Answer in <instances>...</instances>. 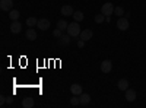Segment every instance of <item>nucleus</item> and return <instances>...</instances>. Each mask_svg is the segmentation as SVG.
<instances>
[{
	"label": "nucleus",
	"mask_w": 146,
	"mask_h": 108,
	"mask_svg": "<svg viewBox=\"0 0 146 108\" xmlns=\"http://www.w3.org/2000/svg\"><path fill=\"white\" fill-rule=\"evenodd\" d=\"M67 27H69V23H67V21H64V19H60V21L57 22V28L62 29L63 32L67 31Z\"/></svg>",
	"instance_id": "nucleus-16"
},
{
	"label": "nucleus",
	"mask_w": 146,
	"mask_h": 108,
	"mask_svg": "<svg viewBox=\"0 0 146 108\" xmlns=\"http://www.w3.org/2000/svg\"><path fill=\"white\" fill-rule=\"evenodd\" d=\"M114 15H115V16H123V15H124V9L121 7V6L114 7Z\"/></svg>",
	"instance_id": "nucleus-21"
},
{
	"label": "nucleus",
	"mask_w": 146,
	"mask_h": 108,
	"mask_svg": "<svg viewBox=\"0 0 146 108\" xmlns=\"http://www.w3.org/2000/svg\"><path fill=\"white\" fill-rule=\"evenodd\" d=\"M70 35L67 34V35H62V37H60V44H62V45H66V44H69L70 42Z\"/></svg>",
	"instance_id": "nucleus-20"
},
{
	"label": "nucleus",
	"mask_w": 146,
	"mask_h": 108,
	"mask_svg": "<svg viewBox=\"0 0 146 108\" xmlns=\"http://www.w3.org/2000/svg\"><path fill=\"white\" fill-rule=\"evenodd\" d=\"M53 35H54V37H56V38H60V37H62V35H63V31L57 28V29H54V32H53Z\"/></svg>",
	"instance_id": "nucleus-24"
},
{
	"label": "nucleus",
	"mask_w": 146,
	"mask_h": 108,
	"mask_svg": "<svg viewBox=\"0 0 146 108\" xmlns=\"http://www.w3.org/2000/svg\"><path fill=\"white\" fill-rule=\"evenodd\" d=\"M85 42H86V41H83V40H80V41H78V47H79V48H82V47L85 45Z\"/></svg>",
	"instance_id": "nucleus-25"
},
{
	"label": "nucleus",
	"mask_w": 146,
	"mask_h": 108,
	"mask_svg": "<svg viewBox=\"0 0 146 108\" xmlns=\"http://www.w3.org/2000/svg\"><path fill=\"white\" fill-rule=\"evenodd\" d=\"M22 107L23 108H32L34 107V98L29 97V95H27V97L23 98V101H22Z\"/></svg>",
	"instance_id": "nucleus-11"
},
{
	"label": "nucleus",
	"mask_w": 146,
	"mask_h": 108,
	"mask_svg": "<svg viewBox=\"0 0 146 108\" xmlns=\"http://www.w3.org/2000/svg\"><path fill=\"white\" fill-rule=\"evenodd\" d=\"M21 29H22V23H21L19 21H12V23H10V31L13 32V34H19Z\"/></svg>",
	"instance_id": "nucleus-6"
},
{
	"label": "nucleus",
	"mask_w": 146,
	"mask_h": 108,
	"mask_svg": "<svg viewBox=\"0 0 146 108\" xmlns=\"http://www.w3.org/2000/svg\"><path fill=\"white\" fill-rule=\"evenodd\" d=\"M0 9L5 12H10L13 9V2L12 0H0Z\"/></svg>",
	"instance_id": "nucleus-4"
},
{
	"label": "nucleus",
	"mask_w": 146,
	"mask_h": 108,
	"mask_svg": "<svg viewBox=\"0 0 146 108\" xmlns=\"http://www.w3.org/2000/svg\"><path fill=\"white\" fill-rule=\"evenodd\" d=\"M79 98H80V105H88L89 102H91V97H89V95L88 93H80L79 95Z\"/></svg>",
	"instance_id": "nucleus-15"
},
{
	"label": "nucleus",
	"mask_w": 146,
	"mask_h": 108,
	"mask_svg": "<svg viewBox=\"0 0 146 108\" xmlns=\"http://www.w3.org/2000/svg\"><path fill=\"white\" fill-rule=\"evenodd\" d=\"M19 16H21V13H19V10H16V9H12V10L9 12V18H10L12 21H18Z\"/></svg>",
	"instance_id": "nucleus-17"
},
{
	"label": "nucleus",
	"mask_w": 146,
	"mask_h": 108,
	"mask_svg": "<svg viewBox=\"0 0 146 108\" xmlns=\"http://www.w3.org/2000/svg\"><path fill=\"white\" fill-rule=\"evenodd\" d=\"M36 27H38L41 31H47L48 28H50V21H48V19H38Z\"/></svg>",
	"instance_id": "nucleus-9"
},
{
	"label": "nucleus",
	"mask_w": 146,
	"mask_h": 108,
	"mask_svg": "<svg viewBox=\"0 0 146 108\" xmlns=\"http://www.w3.org/2000/svg\"><path fill=\"white\" fill-rule=\"evenodd\" d=\"M83 18H85V16H83V13H82L80 10H76L75 13H73V19H75L76 22H82Z\"/></svg>",
	"instance_id": "nucleus-19"
},
{
	"label": "nucleus",
	"mask_w": 146,
	"mask_h": 108,
	"mask_svg": "<svg viewBox=\"0 0 146 108\" xmlns=\"http://www.w3.org/2000/svg\"><path fill=\"white\" fill-rule=\"evenodd\" d=\"M80 104V98H79V95H75L73 98H70V105H79Z\"/></svg>",
	"instance_id": "nucleus-22"
},
{
	"label": "nucleus",
	"mask_w": 146,
	"mask_h": 108,
	"mask_svg": "<svg viewBox=\"0 0 146 108\" xmlns=\"http://www.w3.org/2000/svg\"><path fill=\"white\" fill-rule=\"evenodd\" d=\"M70 92L73 95H80L83 91H82V86L79 85V83H73V85L70 86Z\"/></svg>",
	"instance_id": "nucleus-13"
},
{
	"label": "nucleus",
	"mask_w": 146,
	"mask_h": 108,
	"mask_svg": "<svg viewBox=\"0 0 146 108\" xmlns=\"http://www.w3.org/2000/svg\"><path fill=\"white\" fill-rule=\"evenodd\" d=\"M25 37H27V40H29V41H35V40H36V32H35V29H34V28H28L27 32H25Z\"/></svg>",
	"instance_id": "nucleus-12"
},
{
	"label": "nucleus",
	"mask_w": 146,
	"mask_h": 108,
	"mask_svg": "<svg viewBox=\"0 0 146 108\" xmlns=\"http://www.w3.org/2000/svg\"><path fill=\"white\" fill-rule=\"evenodd\" d=\"M60 12H62L63 16H73V13H75V10H73V7L70 5H64Z\"/></svg>",
	"instance_id": "nucleus-8"
},
{
	"label": "nucleus",
	"mask_w": 146,
	"mask_h": 108,
	"mask_svg": "<svg viewBox=\"0 0 146 108\" xmlns=\"http://www.w3.org/2000/svg\"><path fill=\"white\" fill-rule=\"evenodd\" d=\"M80 27H79V22H72L69 23V27H67V34L70 35V37H79L80 35Z\"/></svg>",
	"instance_id": "nucleus-1"
},
{
	"label": "nucleus",
	"mask_w": 146,
	"mask_h": 108,
	"mask_svg": "<svg viewBox=\"0 0 146 108\" xmlns=\"http://www.w3.org/2000/svg\"><path fill=\"white\" fill-rule=\"evenodd\" d=\"M113 69V63L110 62V60H104V62L101 63V70H102V73H110Z\"/></svg>",
	"instance_id": "nucleus-7"
},
{
	"label": "nucleus",
	"mask_w": 146,
	"mask_h": 108,
	"mask_svg": "<svg viewBox=\"0 0 146 108\" xmlns=\"http://www.w3.org/2000/svg\"><path fill=\"white\" fill-rule=\"evenodd\" d=\"M101 13L105 15V16H111V15L114 13V5H113V3H110V2L104 3L102 7H101Z\"/></svg>",
	"instance_id": "nucleus-2"
},
{
	"label": "nucleus",
	"mask_w": 146,
	"mask_h": 108,
	"mask_svg": "<svg viewBox=\"0 0 146 108\" xmlns=\"http://www.w3.org/2000/svg\"><path fill=\"white\" fill-rule=\"evenodd\" d=\"M129 21H127V18H118V21H117V28L120 29V31H127L129 29Z\"/></svg>",
	"instance_id": "nucleus-3"
},
{
	"label": "nucleus",
	"mask_w": 146,
	"mask_h": 108,
	"mask_svg": "<svg viewBox=\"0 0 146 108\" xmlns=\"http://www.w3.org/2000/svg\"><path fill=\"white\" fill-rule=\"evenodd\" d=\"M5 102H6V97H5V95H2V97H0V104L5 105Z\"/></svg>",
	"instance_id": "nucleus-26"
},
{
	"label": "nucleus",
	"mask_w": 146,
	"mask_h": 108,
	"mask_svg": "<svg viewBox=\"0 0 146 108\" xmlns=\"http://www.w3.org/2000/svg\"><path fill=\"white\" fill-rule=\"evenodd\" d=\"M6 102L7 104H12V102H13V98H6Z\"/></svg>",
	"instance_id": "nucleus-27"
},
{
	"label": "nucleus",
	"mask_w": 146,
	"mask_h": 108,
	"mask_svg": "<svg viewBox=\"0 0 146 108\" xmlns=\"http://www.w3.org/2000/svg\"><path fill=\"white\" fill-rule=\"evenodd\" d=\"M117 86L120 91H127L129 89V80L127 79H120L118 83H117Z\"/></svg>",
	"instance_id": "nucleus-14"
},
{
	"label": "nucleus",
	"mask_w": 146,
	"mask_h": 108,
	"mask_svg": "<svg viewBox=\"0 0 146 108\" xmlns=\"http://www.w3.org/2000/svg\"><path fill=\"white\" fill-rule=\"evenodd\" d=\"M36 23H38V19H36L35 16H31V18H28V19H27V25H28L29 28L36 27Z\"/></svg>",
	"instance_id": "nucleus-18"
},
{
	"label": "nucleus",
	"mask_w": 146,
	"mask_h": 108,
	"mask_svg": "<svg viewBox=\"0 0 146 108\" xmlns=\"http://www.w3.org/2000/svg\"><path fill=\"white\" fill-rule=\"evenodd\" d=\"M105 18H107L105 15H102V13H98V15L95 16V22H96V23H102Z\"/></svg>",
	"instance_id": "nucleus-23"
},
{
	"label": "nucleus",
	"mask_w": 146,
	"mask_h": 108,
	"mask_svg": "<svg viewBox=\"0 0 146 108\" xmlns=\"http://www.w3.org/2000/svg\"><path fill=\"white\" fill-rule=\"evenodd\" d=\"M92 37H94V32H92L91 29H83V31L80 32V35H79V38L83 40V41H89Z\"/></svg>",
	"instance_id": "nucleus-5"
},
{
	"label": "nucleus",
	"mask_w": 146,
	"mask_h": 108,
	"mask_svg": "<svg viewBox=\"0 0 146 108\" xmlns=\"http://www.w3.org/2000/svg\"><path fill=\"white\" fill-rule=\"evenodd\" d=\"M136 97H137V93H136V91L135 89H127L126 91V99L129 101V102H133V101H135L136 99Z\"/></svg>",
	"instance_id": "nucleus-10"
}]
</instances>
